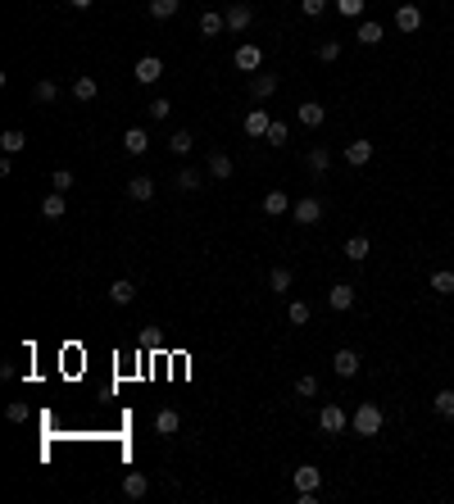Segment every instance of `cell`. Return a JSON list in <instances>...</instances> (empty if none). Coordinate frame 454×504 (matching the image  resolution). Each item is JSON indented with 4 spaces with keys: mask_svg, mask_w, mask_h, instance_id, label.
<instances>
[{
    "mask_svg": "<svg viewBox=\"0 0 454 504\" xmlns=\"http://www.w3.org/2000/svg\"><path fill=\"white\" fill-rule=\"evenodd\" d=\"M41 218H64V191H55V196L41 200Z\"/></svg>",
    "mask_w": 454,
    "mask_h": 504,
    "instance_id": "obj_30",
    "label": "cell"
},
{
    "mask_svg": "<svg viewBox=\"0 0 454 504\" xmlns=\"http://www.w3.org/2000/svg\"><path fill=\"white\" fill-rule=\"evenodd\" d=\"M295 119H300L305 128H318V123L327 119V110H323V105H318V100H305L300 110H295Z\"/></svg>",
    "mask_w": 454,
    "mask_h": 504,
    "instance_id": "obj_18",
    "label": "cell"
},
{
    "mask_svg": "<svg viewBox=\"0 0 454 504\" xmlns=\"http://www.w3.org/2000/svg\"><path fill=\"white\" fill-rule=\"evenodd\" d=\"M95 95H100V82H95V77H86V73L73 77V100L86 105V100H95Z\"/></svg>",
    "mask_w": 454,
    "mask_h": 504,
    "instance_id": "obj_17",
    "label": "cell"
},
{
    "mask_svg": "<svg viewBox=\"0 0 454 504\" xmlns=\"http://www.w3.org/2000/svg\"><path fill=\"white\" fill-rule=\"evenodd\" d=\"M336 55H341V41H323V46H318V60H323V64H332Z\"/></svg>",
    "mask_w": 454,
    "mask_h": 504,
    "instance_id": "obj_41",
    "label": "cell"
},
{
    "mask_svg": "<svg viewBox=\"0 0 454 504\" xmlns=\"http://www.w3.org/2000/svg\"><path fill=\"white\" fill-rule=\"evenodd\" d=\"M146 114H150V119H168V114H173V100H163V95H154Z\"/></svg>",
    "mask_w": 454,
    "mask_h": 504,
    "instance_id": "obj_40",
    "label": "cell"
},
{
    "mask_svg": "<svg viewBox=\"0 0 454 504\" xmlns=\"http://www.w3.org/2000/svg\"><path fill=\"white\" fill-rule=\"evenodd\" d=\"M286 318H291V327H305L309 323V305H305V300H295V305L286 309Z\"/></svg>",
    "mask_w": 454,
    "mask_h": 504,
    "instance_id": "obj_38",
    "label": "cell"
},
{
    "mask_svg": "<svg viewBox=\"0 0 454 504\" xmlns=\"http://www.w3.org/2000/svg\"><path fill=\"white\" fill-rule=\"evenodd\" d=\"M395 27H400V32H418L422 27V9L418 5H400L395 9Z\"/></svg>",
    "mask_w": 454,
    "mask_h": 504,
    "instance_id": "obj_7",
    "label": "cell"
},
{
    "mask_svg": "<svg viewBox=\"0 0 454 504\" xmlns=\"http://www.w3.org/2000/svg\"><path fill=\"white\" fill-rule=\"evenodd\" d=\"M286 137H291V128L273 119V128H268V137H264V141H268V145H286Z\"/></svg>",
    "mask_w": 454,
    "mask_h": 504,
    "instance_id": "obj_36",
    "label": "cell"
},
{
    "mask_svg": "<svg viewBox=\"0 0 454 504\" xmlns=\"http://www.w3.org/2000/svg\"><path fill=\"white\" fill-rule=\"evenodd\" d=\"M332 368H336V377H354V373H359V354H354V350H336L332 354Z\"/></svg>",
    "mask_w": 454,
    "mask_h": 504,
    "instance_id": "obj_12",
    "label": "cell"
},
{
    "mask_svg": "<svg viewBox=\"0 0 454 504\" xmlns=\"http://www.w3.org/2000/svg\"><path fill=\"white\" fill-rule=\"evenodd\" d=\"M182 9V0H150V14L154 18H173Z\"/></svg>",
    "mask_w": 454,
    "mask_h": 504,
    "instance_id": "obj_32",
    "label": "cell"
},
{
    "mask_svg": "<svg viewBox=\"0 0 454 504\" xmlns=\"http://www.w3.org/2000/svg\"><path fill=\"white\" fill-rule=\"evenodd\" d=\"M209 178H218V182H227V178H232V159H227L223 150L209 154Z\"/></svg>",
    "mask_w": 454,
    "mask_h": 504,
    "instance_id": "obj_22",
    "label": "cell"
},
{
    "mask_svg": "<svg viewBox=\"0 0 454 504\" xmlns=\"http://www.w3.org/2000/svg\"><path fill=\"white\" fill-rule=\"evenodd\" d=\"M159 77H163V64L154 60V55H146V60H137V82H141V86H154Z\"/></svg>",
    "mask_w": 454,
    "mask_h": 504,
    "instance_id": "obj_8",
    "label": "cell"
},
{
    "mask_svg": "<svg viewBox=\"0 0 454 504\" xmlns=\"http://www.w3.org/2000/svg\"><path fill=\"white\" fill-rule=\"evenodd\" d=\"M173 182H178V191H200L205 187V182H200V168H182Z\"/></svg>",
    "mask_w": 454,
    "mask_h": 504,
    "instance_id": "obj_29",
    "label": "cell"
},
{
    "mask_svg": "<svg viewBox=\"0 0 454 504\" xmlns=\"http://www.w3.org/2000/svg\"><path fill=\"white\" fill-rule=\"evenodd\" d=\"M23 145H27V137H23V132H18V128L0 132V150H5V154H18V150H23Z\"/></svg>",
    "mask_w": 454,
    "mask_h": 504,
    "instance_id": "obj_25",
    "label": "cell"
},
{
    "mask_svg": "<svg viewBox=\"0 0 454 504\" xmlns=\"http://www.w3.org/2000/svg\"><path fill=\"white\" fill-rule=\"evenodd\" d=\"M382 23H359V32H354V41H359V46H378L382 41Z\"/></svg>",
    "mask_w": 454,
    "mask_h": 504,
    "instance_id": "obj_26",
    "label": "cell"
},
{
    "mask_svg": "<svg viewBox=\"0 0 454 504\" xmlns=\"http://www.w3.org/2000/svg\"><path fill=\"white\" fill-rule=\"evenodd\" d=\"M382 423H386V413H382V404H359L354 409V418H350V427H354V436H378L382 432Z\"/></svg>",
    "mask_w": 454,
    "mask_h": 504,
    "instance_id": "obj_1",
    "label": "cell"
},
{
    "mask_svg": "<svg viewBox=\"0 0 454 504\" xmlns=\"http://www.w3.org/2000/svg\"><path fill=\"white\" fill-rule=\"evenodd\" d=\"M69 5H73V9H91V0H69Z\"/></svg>",
    "mask_w": 454,
    "mask_h": 504,
    "instance_id": "obj_45",
    "label": "cell"
},
{
    "mask_svg": "<svg viewBox=\"0 0 454 504\" xmlns=\"http://www.w3.org/2000/svg\"><path fill=\"white\" fill-rule=\"evenodd\" d=\"M268 128H273V119H268L264 110H250L246 114V137H268Z\"/></svg>",
    "mask_w": 454,
    "mask_h": 504,
    "instance_id": "obj_16",
    "label": "cell"
},
{
    "mask_svg": "<svg viewBox=\"0 0 454 504\" xmlns=\"http://www.w3.org/2000/svg\"><path fill=\"white\" fill-rule=\"evenodd\" d=\"M232 64H236L241 73H259V69H264V51L246 41V46H236V55H232Z\"/></svg>",
    "mask_w": 454,
    "mask_h": 504,
    "instance_id": "obj_4",
    "label": "cell"
},
{
    "mask_svg": "<svg viewBox=\"0 0 454 504\" xmlns=\"http://www.w3.org/2000/svg\"><path fill=\"white\" fill-rule=\"evenodd\" d=\"M132 296H137V282H132V277H119V282L109 286V300H114V305H132Z\"/></svg>",
    "mask_w": 454,
    "mask_h": 504,
    "instance_id": "obj_20",
    "label": "cell"
},
{
    "mask_svg": "<svg viewBox=\"0 0 454 504\" xmlns=\"http://www.w3.org/2000/svg\"><path fill=\"white\" fill-rule=\"evenodd\" d=\"M336 5V14H345V18H359L363 14V0H332Z\"/></svg>",
    "mask_w": 454,
    "mask_h": 504,
    "instance_id": "obj_39",
    "label": "cell"
},
{
    "mask_svg": "<svg viewBox=\"0 0 454 504\" xmlns=\"http://www.w3.org/2000/svg\"><path fill=\"white\" fill-rule=\"evenodd\" d=\"M268 286L273 291H291V268H273V273H268Z\"/></svg>",
    "mask_w": 454,
    "mask_h": 504,
    "instance_id": "obj_35",
    "label": "cell"
},
{
    "mask_svg": "<svg viewBox=\"0 0 454 504\" xmlns=\"http://www.w3.org/2000/svg\"><path fill=\"white\" fill-rule=\"evenodd\" d=\"M427 286L436 291V296H454V273H450V268H441V273L427 277Z\"/></svg>",
    "mask_w": 454,
    "mask_h": 504,
    "instance_id": "obj_23",
    "label": "cell"
},
{
    "mask_svg": "<svg viewBox=\"0 0 454 504\" xmlns=\"http://www.w3.org/2000/svg\"><path fill=\"white\" fill-rule=\"evenodd\" d=\"M264 214H268V218L291 214V200H286V191H268V196H264Z\"/></svg>",
    "mask_w": 454,
    "mask_h": 504,
    "instance_id": "obj_14",
    "label": "cell"
},
{
    "mask_svg": "<svg viewBox=\"0 0 454 504\" xmlns=\"http://www.w3.org/2000/svg\"><path fill=\"white\" fill-rule=\"evenodd\" d=\"M223 14H227V32H246L250 18H255V14H250V5H241V0H236V5H227Z\"/></svg>",
    "mask_w": 454,
    "mask_h": 504,
    "instance_id": "obj_9",
    "label": "cell"
},
{
    "mask_svg": "<svg viewBox=\"0 0 454 504\" xmlns=\"http://www.w3.org/2000/svg\"><path fill=\"white\" fill-rule=\"evenodd\" d=\"M73 182H77V178H73L69 168H55V173H51V187H55V191H64V196H69V187H73Z\"/></svg>",
    "mask_w": 454,
    "mask_h": 504,
    "instance_id": "obj_34",
    "label": "cell"
},
{
    "mask_svg": "<svg viewBox=\"0 0 454 504\" xmlns=\"http://www.w3.org/2000/svg\"><path fill=\"white\" fill-rule=\"evenodd\" d=\"M146 491H150V477H146V472H128V477H123V496H128V500H141Z\"/></svg>",
    "mask_w": 454,
    "mask_h": 504,
    "instance_id": "obj_15",
    "label": "cell"
},
{
    "mask_svg": "<svg viewBox=\"0 0 454 504\" xmlns=\"http://www.w3.org/2000/svg\"><path fill=\"white\" fill-rule=\"evenodd\" d=\"M327 305H332L336 314H345V309H354V286H350V282H336L332 291H327Z\"/></svg>",
    "mask_w": 454,
    "mask_h": 504,
    "instance_id": "obj_6",
    "label": "cell"
},
{
    "mask_svg": "<svg viewBox=\"0 0 454 504\" xmlns=\"http://www.w3.org/2000/svg\"><path fill=\"white\" fill-rule=\"evenodd\" d=\"M295 486H300V491H318V486H323V477H318L314 463H300V468H295Z\"/></svg>",
    "mask_w": 454,
    "mask_h": 504,
    "instance_id": "obj_21",
    "label": "cell"
},
{
    "mask_svg": "<svg viewBox=\"0 0 454 504\" xmlns=\"http://www.w3.org/2000/svg\"><path fill=\"white\" fill-rule=\"evenodd\" d=\"M295 395H318V377H300V382H295Z\"/></svg>",
    "mask_w": 454,
    "mask_h": 504,
    "instance_id": "obj_44",
    "label": "cell"
},
{
    "mask_svg": "<svg viewBox=\"0 0 454 504\" xmlns=\"http://www.w3.org/2000/svg\"><path fill=\"white\" fill-rule=\"evenodd\" d=\"M5 418H9V423H27V404H23V400H14V404L5 409Z\"/></svg>",
    "mask_w": 454,
    "mask_h": 504,
    "instance_id": "obj_43",
    "label": "cell"
},
{
    "mask_svg": "<svg viewBox=\"0 0 454 504\" xmlns=\"http://www.w3.org/2000/svg\"><path fill=\"white\" fill-rule=\"evenodd\" d=\"M368 237H350L345 241V259H354V264H363V259H368Z\"/></svg>",
    "mask_w": 454,
    "mask_h": 504,
    "instance_id": "obj_24",
    "label": "cell"
},
{
    "mask_svg": "<svg viewBox=\"0 0 454 504\" xmlns=\"http://www.w3.org/2000/svg\"><path fill=\"white\" fill-rule=\"evenodd\" d=\"M154 432H159V436H178L182 432L178 409H159V413H154Z\"/></svg>",
    "mask_w": 454,
    "mask_h": 504,
    "instance_id": "obj_13",
    "label": "cell"
},
{
    "mask_svg": "<svg viewBox=\"0 0 454 504\" xmlns=\"http://www.w3.org/2000/svg\"><path fill=\"white\" fill-rule=\"evenodd\" d=\"M168 145H173V154H191V145H196V141H191V132H173Z\"/></svg>",
    "mask_w": 454,
    "mask_h": 504,
    "instance_id": "obj_37",
    "label": "cell"
},
{
    "mask_svg": "<svg viewBox=\"0 0 454 504\" xmlns=\"http://www.w3.org/2000/svg\"><path fill=\"white\" fill-rule=\"evenodd\" d=\"M291 214H295L300 227H314V223L323 218V200H318V196H305V200H295V205H291Z\"/></svg>",
    "mask_w": 454,
    "mask_h": 504,
    "instance_id": "obj_3",
    "label": "cell"
},
{
    "mask_svg": "<svg viewBox=\"0 0 454 504\" xmlns=\"http://www.w3.org/2000/svg\"><path fill=\"white\" fill-rule=\"evenodd\" d=\"M309 168H314V173H318V178H323V173H327V168H332V154H327V150H323V145H318V150H309Z\"/></svg>",
    "mask_w": 454,
    "mask_h": 504,
    "instance_id": "obj_31",
    "label": "cell"
},
{
    "mask_svg": "<svg viewBox=\"0 0 454 504\" xmlns=\"http://www.w3.org/2000/svg\"><path fill=\"white\" fill-rule=\"evenodd\" d=\"M60 100V86L55 82H36V105H55Z\"/></svg>",
    "mask_w": 454,
    "mask_h": 504,
    "instance_id": "obj_33",
    "label": "cell"
},
{
    "mask_svg": "<svg viewBox=\"0 0 454 504\" xmlns=\"http://www.w3.org/2000/svg\"><path fill=\"white\" fill-rule=\"evenodd\" d=\"M227 27V14H218V9H205V14H200V32L205 37H218Z\"/></svg>",
    "mask_w": 454,
    "mask_h": 504,
    "instance_id": "obj_19",
    "label": "cell"
},
{
    "mask_svg": "<svg viewBox=\"0 0 454 504\" xmlns=\"http://www.w3.org/2000/svg\"><path fill=\"white\" fill-rule=\"evenodd\" d=\"M123 150H128V154H146L150 150V132L146 128H128V132H123Z\"/></svg>",
    "mask_w": 454,
    "mask_h": 504,
    "instance_id": "obj_10",
    "label": "cell"
},
{
    "mask_svg": "<svg viewBox=\"0 0 454 504\" xmlns=\"http://www.w3.org/2000/svg\"><path fill=\"white\" fill-rule=\"evenodd\" d=\"M432 409H436L441 418H454V391H450V386H446V391H436V395H432Z\"/></svg>",
    "mask_w": 454,
    "mask_h": 504,
    "instance_id": "obj_27",
    "label": "cell"
},
{
    "mask_svg": "<svg viewBox=\"0 0 454 504\" xmlns=\"http://www.w3.org/2000/svg\"><path fill=\"white\" fill-rule=\"evenodd\" d=\"M345 427H350V413H345L341 404H323V409H318V432L323 436H341Z\"/></svg>",
    "mask_w": 454,
    "mask_h": 504,
    "instance_id": "obj_2",
    "label": "cell"
},
{
    "mask_svg": "<svg viewBox=\"0 0 454 504\" xmlns=\"http://www.w3.org/2000/svg\"><path fill=\"white\" fill-rule=\"evenodd\" d=\"M332 5V0H300V14H309V18H318L323 9Z\"/></svg>",
    "mask_w": 454,
    "mask_h": 504,
    "instance_id": "obj_42",
    "label": "cell"
},
{
    "mask_svg": "<svg viewBox=\"0 0 454 504\" xmlns=\"http://www.w3.org/2000/svg\"><path fill=\"white\" fill-rule=\"evenodd\" d=\"M128 196L132 200H150L154 196V178H132L128 182Z\"/></svg>",
    "mask_w": 454,
    "mask_h": 504,
    "instance_id": "obj_28",
    "label": "cell"
},
{
    "mask_svg": "<svg viewBox=\"0 0 454 504\" xmlns=\"http://www.w3.org/2000/svg\"><path fill=\"white\" fill-rule=\"evenodd\" d=\"M273 91H277V73H255L250 77V95H255V100H268Z\"/></svg>",
    "mask_w": 454,
    "mask_h": 504,
    "instance_id": "obj_11",
    "label": "cell"
},
{
    "mask_svg": "<svg viewBox=\"0 0 454 504\" xmlns=\"http://www.w3.org/2000/svg\"><path fill=\"white\" fill-rule=\"evenodd\" d=\"M341 154H345V164H350V168H363V164L373 159V141H363V137H359V141H350V145H345Z\"/></svg>",
    "mask_w": 454,
    "mask_h": 504,
    "instance_id": "obj_5",
    "label": "cell"
}]
</instances>
